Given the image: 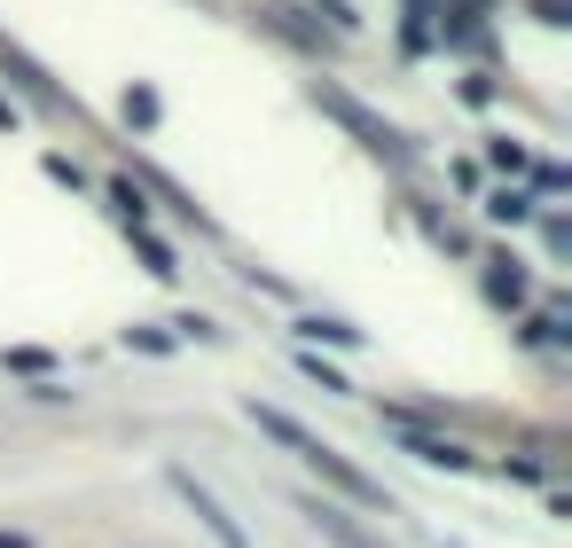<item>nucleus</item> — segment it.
<instances>
[{
    "label": "nucleus",
    "instance_id": "obj_3",
    "mask_svg": "<svg viewBox=\"0 0 572 548\" xmlns=\"http://www.w3.org/2000/svg\"><path fill=\"white\" fill-rule=\"evenodd\" d=\"M173 486H181V502H189V509L204 517V533H212L220 548H252V540H243V525H235V517L220 509V494H212V486H197L189 471H173Z\"/></svg>",
    "mask_w": 572,
    "mask_h": 548
},
{
    "label": "nucleus",
    "instance_id": "obj_7",
    "mask_svg": "<svg viewBox=\"0 0 572 548\" xmlns=\"http://www.w3.org/2000/svg\"><path fill=\"white\" fill-rule=\"evenodd\" d=\"M298 369H306V377H314V384H321V392H346V377H338V369H321V360H314V352H306V360H298Z\"/></svg>",
    "mask_w": 572,
    "mask_h": 548
},
{
    "label": "nucleus",
    "instance_id": "obj_4",
    "mask_svg": "<svg viewBox=\"0 0 572 548\" xmlns=\"http://www.w3.org/2000/svg\"><path fill=\"white\" fill-rule=\"evenodd\" d=\"M392 431H400L407 446H416V463H432V471H470V454H463L455 439H432V431H416L407 415H392Z\"/></svg>",
    "mask_w": 572,
    "mask_h": 548
},
{
    "label": "nucleus",
    "instance_id": "obj_2",
    "mask_svg": "<svg viewBox=\"0 0 572 548\" xmlns=\"http://www.w3.org/2000/svg\"><path fill=\"white\" fill-rule=\"evenodd\" d=\"M314 103H321V110H330L338 126H353V134H361L369 149H384V157H407V141H400V126H384V118H369V110H361L353 95H338V86H314Z\"/></svg>",
    "mask_w": 572,
    "mask_h": 548
},
{
    "label": "nucleus",
    "instance_id": "obj_6",
    "mask_svg": "<svg viewBox=\"0 0 572 548\" xmlns=\"http://www.w3.org/2000/svg\"><path fill=\"white\" fill-rule=\"evenodd\" d=\"M134 243H141V259H149V274H157V283H173V274H181V266H173V251L157 243L149 228H134Z\"/></svg>",
    "mask_w": 572,
    "mask_h": 548
},
{
    "label": "nucleus",
    "instance_id": "obj_9",
    "mask_svg": "<svg viewBox=\"0 0 572 548\" xmlns=\"http://www.w3.org/2000/svg\"><path fill=\"white\" fill-rule=\"evenodd\" d=\"M0 548H32V540H17V533H0Z\"/></svg>",
    "mask_w": 572,
    "mask_h": 548
},
{
    "label": "nucleus",
    "instance_id": "obj_1",
    "mask_svg": "<svg viewBox=\"0 0 572 548\" xmlns=\"http://www.w3.org/2000/svg\"><path fill=\"white\" fill-rule=\"evenodd\" d=\"M243 415H252V423H259L267 439H283V446L298 454V463H306V471H321V478H330L338 494H353V502H384V494H377V478H361V471L346 463V454H338V446H321V439H314V431H306L298 415H283V408H267V400H252Z\"/></svg>",
    "mask_w": 572,
    "mask_h": 548
},
{
    "label": "nucleus",
    "instance_id": "obj_8",
    "mask_svg": "<svg viewBox=\"0 0 572 548\" xmlns=\"http://www.w3.org/2000/svg\"><path fill=\"white\" fill-rule=\"evenodd\" d=\"M0 126H17V103H0Z\"/></svg>",
    "mask_w": 572,
    "mask_h": 548
},
{
    "label": "nucleus",
    "instance_id": "obj_5",
    "mask_svg": "<svg viewBox=\"0 0 572 548\" xmlns=\"http://www.w3.org/2000/svg\"><path fill=\"white\" fill-rule=\"evenodd\" d=\"M306 517H314V525H321V533H330V540H338V548H377V540H369V533H361V525H353V517H338V509H330V502H306Z\"/></svg>",
    "mask_w": 572,
    "mask_h": 548
}]
</instances>
